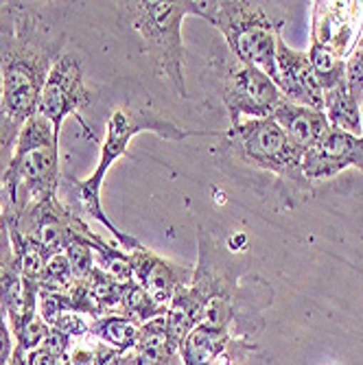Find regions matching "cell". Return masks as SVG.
<instances>
[{"mask_svg": "<svg viewBox=\"0 0 363 365\" xmlns=\"http://www.w3.org/2000/svg\"><path fill=\"white\" fill-rule=\"evenodd\" d=\"M14 350H16V339L11 333V326H9L3 309H0V365H9Z\"/></svg>", "mask_w": 363, "mask_h": 365, "instance_id": "25", "label": "cell"}, {"mask_svg": "<svg viewBox=\"0 0 363 365\" xmlns=\"http://www.w3.org/2000/svg\"><path fill=\"white\" fill-rule=\"evenodd\" d=\"M66 46V33L33 3H0L3 108L26 123L38 112L44 81Z\"/></svg>", "mask_w": 363, "mask_h": 365, "instance_id": "2", "label": "cell"}, {"mask_svg": "<svg viewBox=\"0 0 363 365\" xmlns=\"http://www.w3.org/2000/svg\"><path fill=\"white\" fill-rule=\"evenodd\" d=\"M118 18L138 33L143 51L151 59L158 77H164L180 98H188L186 86V51L182 40V26L188 16L200 14L197 0H129L116 3Z\"/></svg>", "mask_w": 363, "mask_h": 365, "instance_id": "5", "label": "cell"}, {"mask_svg": "<svg viewBox=\"0 0 363 365\" xmlns=\"http://www.w3.org/2000/svg\"><path fill=\"white\" fill-rule=\"evenodd\" d=\"M232 339L235 337L223 333V330L197 324L180 346L182 363L184 365H213L225 354Z\"/></svg>", "mask_w": 363, "mask_h": 365, "instance_id": "16", "label": "cell"}, {"mask_svg": "<svg viewBox=\"0 0 363 365\" xmlns=\"http://www.w3.org/2000/svg\"><path fill=\"white\" fill-rule=\"evenodd\" d=\"M9 365H29V363H26V352H22L20 348H16L11 361H9Z\"/></svg>", "mask_w": 363, "mask_h": 365, "instance_id": "26", "label": "cell"}, {"mask_svg": "<svg viewBox=\"0 0 363 365\" xmlns=\"http://www.w3.org/2000/svg\"><path fill=\"white\" fill-rule=\"evenodd\" d=\"M0 217H3V204H0Z\"/></svg>", "mask_w": 363, "mask_h": 365, "instance_id": "28", "label": "cell"}, {"mask_svg": "<svg viewBox=\"0 0 363 365\" xmlns=\"http://www.w3.org/2000/svg\"><path fill=\"white\" fill-rule=\"evenodd\" d=\"M346 169L363 171V136L342 129L331 127L302 158V173L309 184L333 180Z\"/></svg>", "mask_w": 363, "mask_h": 365, "instance_id": "12", "label": "cell"}, {"mask_svg": "<svg viewBox=\"0 0 363 365\" xmlns=\"http://www.w3.org/2000/svg\"><path fill=\"white\" fill-rule=\"evenodd\" d=\"M140 326L125 315H101L90 322V335L118 352H131L138 341Z\"/></svg>", "mask_w": 363, "mask_h": 365, "instance_id": "18", "label": "cell"}, {"mask_svg": "<svg viewBox=\"0 0 363 365\" xmlns=\"http://www.w3.org/2000/svg\"><path fill=\"white\" fill-rule=\"evenodd\" d=\"M363 31V3H313L311 9V44L333 51L348 59Z\"/></svg>", "mask_w": 363, "mask_h": 365, "instance_id": "10", "label": "cell"}, {"mask_svg": "<svg viewBox=\"0 0 363 365\" xmlns=\"http://www.w3.org/2000/svg\"><path fill=\"white\" fill-rule=\"evenodd\" d=\"M0 221L20 232L24 239H29L33 245H38L48 256L63 254L75 237L90 230L79 215H75L59 202V197L29 204L20 215L16 217L3 215Z\"/></svg>", "mask_w": 363, "mask_h": 365, "instance_id": "8", "label": "cell"}, {"mask_svg": "<svg viewBox=\"0 0 363 365\" xmlns=\"http://www.w3.org/2000/svg\"><path fill=\"white\" fill-rule=\"evenodd\" d=\"M223 147L252 169L272 173L291 186H309L302 173L305 153L293 147L272 116L235 123L223 134Z\"/></svg>", "mask_w": 363, "mask_h": 365, "instance_id": "6", "label": "cell"}, {"mask_svg": "<svg viewBox=\"0 0 363 365\" xmlns=\"http://www.w3.org/2000/svg\"><path fill=\"white\" fill-rule=\"evenodd\" d=\"M361 112H363V106H361ZM361 136H363V134H361Z\"/></svg>", "mask_w": 363, "mask_h": 365, "instance_id": "29", "label": "cell"}, {"mask_svg": "<svg viewBox=\"0 0 363 365\" xmlns=\"http://www.w3.org/2000/svg\"><path fill=\"white\" fill-rule=\"evenodd\" d=\"M59 178V136L53 125L36 112L22 125L11 164L0 188L3 215L16 217L29 204L57 197Z\"/></svg>", "mask_w": 363, "mask_h": 365, "instance_id": "4", "label": "cell"}, {"mask_svg": "<svg viewBox=\"0 0 363 365\" xmlns=\"http://www.w3.org/2000/svg\"><path fill=\"white\" fill-rule=\"evenodd\" d=\"M346 86L354 94L357 101L363 106V31L346 59Z\"/></svg>", "mask_w": 363, "mask_h": 365, "instance_id": "23", "label": "cell"}, {"mask_svg": "<svg viewBox=\"0 0 363 365\" xmlns=\"http://www.w3.org/2000/svg\"><path fill=\"white\" fill-rule=\"evenodd\" d=\"M307 57L313 66V73L322 83V90H328L346 79V61L339 59L333 51H328L319 44H311Z\"/></svg>", "mask_w": 363, "mask_h": 365, "instance_id": "20", "label": "cell"}, {"mask_svg": "<svg viewBox=\"0 0 363 365\" xmlns=\"http://www.w3.org/2000/svg\"><path fill=\"white\" fill-rule=\"evenodd\" d=\"M221 101L230 120L270 118L287 101L278 86L258 68L241 61H227L221 75Z\"/></svg>", "mask_w": 363, "mask_h": 365, "instance_id": "7", "label": "cell"}, {"mask_svg": "<svg viewBox=\"0 0 363 365\" xmlns=\"http://www.w3.org/2000/svg\"><path fill=\"white\" fill-rule=\"evenodd\" d=\"M197 16L221 33L237 61L262 71L276 83V42L287 22L282 7L250 0H202Z\"/></svg>", "mask_w": 363, "mask_h": 365, "instance_id": "3", "label": "cell"}, {"mask_svg": "<svg viewBox=\"0 0 363 365\" xmlns=\"http://www.w3.org/2000/svg\"><path fill=\"white\" fill-rule=\"evenodd\" d=\"M164 313H167V309L155 304L147 295V291L136 280L123 282L116 315H125L131 322H136L138 326H143V324H147V322H151V319H155V317H160Z\"/></svg>", "mask_w": 363, "mask_h": 365, "instance_id": "19", "label": "cell"}, {"mask_svg": "<svg viewBox=\"0 0 363 365\" xmlns=\"http://www.w3.org/2000/svg\"><path fill=\"white\" fill-rule=\"evenodd\" d=\"M0 103H3V71H0Z\"/></svg>", "mask_w": 363, "mask_h": 365, "instance_id": "27", "label": "cell"}, {"mask_svg": "<svg viewBox=\"0 0 363 365\" xmlns=\"http://www.w3.org/2000/svg\"><path fill=\"white\" fill-rule=\"evenodd\" d=\"M287 134V138L293 143L295 149H300L302 153H307L311 147H315L331 125H328V118L322 110H313V108H305L298 103L285 101L272 116Z\"/></svg>", "mask_w": 363, "mask_h": 365, "instance_id": "14", "label": "cell"}, {"mask_svg": "<svg viewBox=\"0 0 363 365\" xmlns=\"http://www.w3.org/2000/svg\"><path fill=\"white\" fill-rule=\"evenodd\" d=\"M94 101L101 108H106L103 116H101V131H103L101 153H98V162H96L92 175L75 182V186L79 190V202H81L83 210L112 232V237L118 241V247L129 252V250L138 247L140 241L134 239L131 235H125L123 230H118L112 223V219L106 215L103 202H101L103 180H106L110 167L127 153L129 143L138 134H143V131H151V134H155L158 138L171 140V143H182L190 136H210L213 131L184 129L178 123H173L171 118H164L153 108L147 90L134 79H118V81L106 86V90L103 88L94 90Z\"/></svg>", "mask_w": 363, "mask_h": 365, "instance_id": "1", "label": "cell"}, {"mask_svg": "<svg viewBox=\"0 0 363 365\" xmlns=\"http://www.w3.org/2000/svg\"><path fill=\"white\" fill-rule=\"evenodd\" d=\"M22 131V123H18L0 103V188H3V180L7 175V169L11 164L18 138Z\"/></svg>", "mask_w": 363, "mask_h": 365, "instance_id": "22", "label": "cell"}, {"mask_svg": "<svg viewBox=\"0 0 363 365\" xmlns=\"http://www.w3.org/2000/svg\"><path fill=\"white\" fill-rule=\"evenodd\" d=\"M51 326L42 319V315L38 313L31 322L24 324V328L16 335V348H20L22 352H31L33 348L42 346V341L51 335Z\"/></svg>", "mask_w": 363, "mask_h": 365, "instance_id": "24", "label": "cell"}, {"mask_svg": "<svg viewBox=\"0 0 363 365\" xmlns=\"http://www.w3.org/2000/svg\"><path fill=\"white\" fill-rule=\"evenodd\" d=\"M322 112L328 118V125L333 129L348 131V134L361 136L363 134V112L361 103L354 98V94L348 90L346 79L337 86L324 90V103Z\"/></svg>", "mask_w": 363, "mask_h": 365, "instance_id": "17", "label": "cell"}, {"mask_svg": "<svg viewBox=\"0 0 363 365\" xmlns=\"http://www.w3.org/2000/svg\"><path fill=\"white\" fill-rule=\"evenodd\" d=\"M92 92L94 90L86 86L83 59L77 53H61L44 81L38 112L59 136L63 120L68 116H79L90 106Z\"/></svg>", "mask_w": 363, "mask_h": 365, "instance_id": "9", "label": "cell"}, {"mask_svg": "<svg viewBox=\"0 0 363 365\" xmlns=\"http://www.w3.org/2000/svg\"><path fill=\"white\" fill-rule=\"evenodd\" d=\"M276 86L282 96L291 103H298L305 108L322 110L324 90L319 79L313 73V66L305 51L291 48L282 38L276 42Z\"/></svg>", "mask_w": 363, "mask_h": 365, "instance_id": "13", "label": "cell"}, {"mask_svg": "<svg viewBox=\"0 0 363 365\" xmlns=\"http://www.w3.org/2000/svg\"><path fill=\"white\" fill-rule=\"evenodd\" d=\"M75 282H77V278H75V272L71 267L68 258H66V254H55L46 262V269H44V276L40 282V291L66 295Z\"/></svg>", "mask_w": 363, "mask_h": 365, "instance_id": "21", "label": "cell"}, {"mask_svg": "<svg viewBox=\"0 0 363 365\" xmlns=\"http://www.w3.org/2000/svg\"><path fill=\"white\" fill-rule=\"evenodd\" d=\"M131 272H134V280L147 291L151 300L164 309H169L175 293L190 284L195 267L190 264H180L169 258H164L149 250L147 245H138L127 252Z\"/></svg>", "mask_w": 363, "mask_h": 365, "instance_id": "11", "label": "cell"}, {"mask_svg": "<svg viewBox=\"0 0 363 365\" xmlns=\"http://www.w3.org/2000/svg\"><path fill=\"white\" fill-rule=\"evenodd\" d=\"M134 352L138 365H184L180 346L171 339L164 315L140 326Z\"/></svg>", "mask_w": 363, "mask_h": 365, "instance_id": "15", "label": "cell"}]
</instances>
